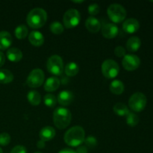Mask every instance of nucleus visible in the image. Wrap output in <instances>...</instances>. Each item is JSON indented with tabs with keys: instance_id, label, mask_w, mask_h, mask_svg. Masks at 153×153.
I'll return each mask as SVG.
<instances>
[{
	"instance_id": "f257e3e1",
	"label": "nucleus",
	"mask_w": 153,
	"mask_h": 153,
	"mask_svg": "<svg viewBox=\"0 0 153 153\" xmlns=\"http://www.w3.org/2000/svg\"><path fill=\"white\" fill-rule=\"evenodd\" d=\"M85 139V131L82 127L79 126H73L66 131L64 136V142L72 147L79 146L84 143Z\"/></svg>"
},
{
	"instance_id": "f03ea898",
	"label": "nucleus",
	"mask_w": 153,
	"mask_h": 153,
	"mask_svg": "<svg viewBox=\"0 0 153 153\" xmlns=\"http://www.w3.org/2000/svg\"><path fill=\"white\" fill-rule=\"evenodd\" d=\"M47 21V13L43 8L32 9L28 13L26 17V22L28 26L31 28L37 29L42 28Z\"/></svg>"
},
{
	"instance_id": "7ed1b4c3",
	"label": "nucleus",
	"mask_w": 153,
	"mask_h": 153,
	"mask_svg": "<svg viewBox=\"0 0 153 153\" xmlns=\"http://www.w3.org/2000/svg\"><path fill=\"white\" fill-rule=\"evenodd\" d=\"M71 112L66 108L58 107L54 111V124L59 129H64L67 128L71 123Z\"/></svg>"
},
{
	"instance_id": "20e7f679",
	"label": "nucleus",
	"mask_w": 153,
	"mask_h": 153,
	"mask_svg": "<svg viewBox=\"0 0 153 153\" xmlns=\"http://www.w3.org/2000/svg\"><path fill=\"white\" fill-rule=\"evenodd\" d=\"M109 19L114 24L120 23L126 17V10L123 6L120 4H111L109 5L107 10Z\"/></svg>"
},
{
	"instance_id": "39448f33",
	"label": "nucleus",
	"mask_w": 153,
	"mask_h": 153,
	"mask_svg": "<svg viewBox=\"0 0 153 153\" xmlns=\"http://www.w3.org/2000/svg\"><path fill=\"white\" fill-rule=\"evenodd\" d=\"M147 99L146 97L140 92L134 93L128 100V106L134 112H140L146 106Z\"/></svg>"
},
{
	"instance_id": "423d86ee",
	"label": "nucleus",
	"mask_w": 153,
	"mask_h": 153,
	"mask_svg": "<svg viewBox=\"0 0 153 153\" xmlns=\"http://www.w3.org/2000/svg\"><path fill=\"white\" fill-rule=\"evenodd\" d=\"M46 68L49 73L55 76H61L64 72V62L59 55H52L48 59L46 63Z\"/></svg>"
},
{
	"instance_id": "0eeeda50",
	"label": "nucleus",
	"mask_w": 153,
	"mask_h": 153,
	"mask_svg": "<svg viewBox=\"0 0 153 153\" xmlns=\"http://www.w3.org/2000/svg\"><path fill=\"white\" fill-rule=\"evenodd\" d=\"M81 15L76 9H69L65 12L63 17V22L67 28H73L80 23Z\"/></svg>"
},
{
	"instance_id": "6e6552de",
	"label": "nucleus",
	"mask_w": 153,
	"mask_h": 153,
	"mask_svg": "<svg viewBox=\"0 0 153 153\" xmlns=\"http://www.w3.org/2000/svg\"><path fill=\"white\" fill-rule=\"evenodd\" d=\"M102 72L107 79H114L119 74V65L114 60L107 59L102 64Z\"/></svg>"
},
{
	"instance_id": "1a4fd4ad",
	"label": "nucleus",
	"mask_w": 153,
	"mask_h": 153,
	"mask_svg": "<svg viewBox=\"0 0 153 153\" xmlns=\"http://www.w3.org/2000/svg\"><path fill=\"white\" fill-rule=\"evenodd\" d=\"M44 79L45 75L43 70L40 69H34L27 77L26 84L29 88H37L43 85Z\"/></svg>"
},
{
	"instance_id": "9d476101",
	"label": "nucleus",
	"mask_w": 153,
	"mask_h": 153,
	"mask_svg": "<svg viewBox=\"0 0 153 153\" xmlns=\"http://www.w3.org/2000/svg\"><path fill=\"white\" fill-rule=\"evenodd\" d=\"M123 67L128 71H134L140 65V59L138 56L133 54H128L123 57L122 61Z\"/></svg>"
},
{
	"instance_id": "9b49d317",
	"label": "nucleus",
	"mask_w": 153,
	"mask_h": 153,
	"mask_svg": "<svg viewBox=\"0 0 153 153\" xmlns=\"http://www.w3.org/2000/svg\"><path fill=\"white\" fill-rule=\"evenodd\" d=\"M102 34L103 37L107 39H113L119 34V28L117 25L112 22L105 24L102 28Z\"/></svg>"
},
{
	"instance_id": "f8f14e48",
	"label": "nucleus",
	"mask_w": 153,
	"mask_h": 153,
	"mask_svg": "<svg viewBox=\"0 0 153 153\" xmlns=\"http://www.w3.org/2000/svg\"><path fill=\"white\" fill-rule=\"evenodd\" d=\"M140 28V23L138 20L134 18H129L124 21L123 23V29L128 34H134Z\"/></svg>"
},
{
	"instance_id": "ddd939ff",
	"label": "nucleus",
	"mask_w": 153,
	"mask_h": 153,
	"mask_svg": "<svg viewBox=\"0 0 153 153\" xmlns=\"http://www.w3.org/2000/svg\"><path fill=\"white\" fill-rule=\"evenodd\" d=\"M73 100H74L73 94L69 91H63L60 92L57 98L58 103L63 106L70 105L73 102Z\"/></svg>"
},
{
	"instance_id": "4468645a",
	"label": "nucleus",
	"mask_w": 153,
	"mask_h": 153,
	"mask_svg": "<svg viewBox=\"0 0 153 153\" xmlns=\"http://www.w3.org/2000/svg\"><path fill=\"white\" fill-rule=\"evenodd\" d=\"M85 26L90 32L97 33L101 28V22L97 18L89 16L85 21Z\"/></svg>"
},
{
	"instance_id": "2eb2a0df",
	"label": "nucleus",
	"mask_w": 153,
	"mask_h": 153,
	"mask_svg": "<svg viewBox=\"0 0 153 153\" xmlns=\"http://www.w3.org/2000/svg\"><path fill=\"white\" fill-rule=\"evenodd\" d=\"M28 40L34 46H42L44 43L45 38L43 34L38 31H32L28 35Z\"/></svg>"
},
{
	"instance_id": "dca6fc26",
	"label": "nucleus",
	"mask_w": 153,
	"mask_h": 153,
	"mask_svg": "<svg viewBox=\"0 0 153 153\" xmlns=\"http://www.w3.org/2000/svg\"><path fill=\"white\" fill-rule=\"evenodd\" d=\"M55 136V130L52 126H45L42 128L39 133V137L40 140L46 142L52 140Z\"/></svg>"
},
{
	"instance_id": "f3484780",
	"label": "nucleus",
	"mask_w": 153,
	"mask_h": 153,
	"mask_svg": "<svg viewBox=\"0 0 153 153\" xmlns=\"http://www.w3.org/2000/svg\"><path fill=\"white\" fill-rule=\"evenodd\" d=\"M12 44V37L7 31H0V50L8 49Z\"/></svg>"
},
{
	"instance_id": "a211bd4d",
	"label": "nucleus",
	"mask_w": 153,
	"mask_h": 153,
	"mask_svg": "<svg viewBox=\"0 0 153 153\" xmlns=\"http://www.w3.org/2000/svg\"><path fill=\"white\" fill-rule=\"evenodd\" d=\"M60 84H61V81L58 78L55 77V76L49 77L44 84L45 91L47 92L55 91L60 87Z\"/></svg>"
},
{
	"instance_id": "6ab92c4d",
	"label": "nucleus",
	"mask_w": 153,
	"mask_h": 153,
	"mask_svg": "<svg viewBox=\"0 0 153 153\" xmlns=\"http://www.w3.org/2000/svg\"><path fill=\"white\" fill-rule=\"evenodd\" d=\"M141 46V40L136 36L131 37L126 43V49L128 52H135L139 50Z\"/></svg>"
},
{
	"instance_id": "aec40b11",
	"label": "nucleus",
	"mask_w": 153,
	"mask_h": 153,
	"mask_svg": "<svg viewBox=\"0 0 153 153\" xmlns=\"http://www.w3.org/2000/svg\"><path fill=\"white\" fill-rule=\"evenodd\" d=\"M6 55L7 59L11 62H19L22 58V52H21L20 49L15 47L7 49Z\"/></svg>"
},
{
	"instance_id": "412c9836",
	"label": "nucleus",
	"mask_w": 153,
	"mask_h": 153,
	"mask_svg": "<svg viewBox=\"0 0 153 153\" xmlns=\"http://www.w3.org/2000/svg\"><path fill=\"white\" fill-rule=\"evenodd\" d=\"M109 88H110V91L113 94H114V95H120L124 92L125 86H124V84L121 81L114 80L111 83Z\"/></svg>"
},
{
	"instance_id": "4be33fe9",
	"label": "nucleus",
	"mask_w": 153,
	"mask_h": 153,
	"mask_svg": "<svg viewBox=\"0 0 153 153\" xmlns=\"http://www.w3.org/2000/svg\"><path fill=\"white\" fill-rule=\"evenodd\" d=\"M79 67L78 64L75 62L68 63L64 67L65 74L69 77H73L79 73Z\"/></svg>"
},
{
	"instance_id": "5701e85b",
	"label": "nucleus",
	"mask_w": 153,
	"mask_h": 153,
	"mask_svg": "<svg viewBox=\"0 0 153 153\" xmlns=\"http://www.w3.org/2000/svg\"><path fill=\"white\" fill-rule=\"evenodd\" d=\"M27 100L30 104L36 106L38 105L41 102V97L37 91H31L27 94Z\"/></svg>"
},
{
	"instance_id": "b1692460",
	"label": "nucleus",
	"mask_w": 153,
	"mask_h": 153,
	"mask_svg": "<svg viewBox=\"0 0 153 153\" xmlns=\"http://www.w3.org/2000/svg\"><path fill=\"white\" fill-rule=\"evenodd\" d=\"M13 80V75L10 70L6 69L0 70V83L8 84Z\"/></svg>"
},
{
	"instance_id": "393cba45",
	"label": "nucleus",
	"mask_w": 153,
	"mask_h": 153,
	"mask_svg": "<svg viewBox=\"0 0 153 153\" xmlns=\"http://www.w3.org/2000/svg\"><path fill=\"white\" fill-rule=\"evenodd\" d=\"M113 109L114 113L120 117L126 116L129 113V110L126 105L122 102H118L115 104Z\"/></svg>"
},
{
	"instance_id": "a878e982",
	"label": "nucleus",
	"mask_w": 153,
	"mask_h": 153,
	"mask_svg": "<svg viewBox=\"0 0 153 153\" xmlns=\"http://www.w3.org/2000/svg\"><path fill=\"white\" fill-rule=\"evenodd\" d=\"M28 30L25 25H19L15 28L14 34L15 37L19 40L25 39L28 36Z\"/></svg>"
},
{
	"instance_id": "bb28decb",
	"label": "nucleus",
	"mask_w": 153,
	"mask_h": 153,
	"mask_svg": "<svg viewBox=\"0 0 153 153\" xmlns=\"http://www.w3.org/2000/svg\"><path fill=\"white\" fill-rule=\"evenodd\" d=\"M139 117L134 112H130L126 115V123L131 127H134L138 124Z\"/></svg>"
},
{
	"instance_id": "cd10ccee",
	"label": "nucleus",
	"mask_w": 153,
	"mask_h": 153,
	"mask_svg": "<svg viewBox=\"0 0 153 153\" xmlns=\"http://www.w3.org/2000/svg\"><path fill=\"white\" fill-rule=\"evenodd\" d=\"M50 31L51 32L53 33V34H61L64 32V25L63 24H61L60 22H53L52 23H51L50 27Z\"/></svg>"
},
{
	"instance_id": "c85d7f7f",
	"label": "nucleus",
	"mask_w": 153,
	"mask_h": 153,
	"mask_svg": "<svg viewBox=\"0 0 153 153\" xmlns=\"http://www.w3.org/2000/svg\"><path fill=\"white\" fill-rule=\"evenodd\" d=\"M43 100H44L45 105H46L49 108L55 107L57 102H58L56 97H55L54 95H52V94H46V95L44 96V99H43Z\"/></svg>"
},
{
	"instance_id": "c756f323",
	"label": "nucleus",
	"mask_w": 153,
	"mask_h": 153,
	"mask_svg": "<svg viewBox=\"0 0 153 153\" xmlns=\"http://www.w3.org/2000/svg\"><path fill=\"white\" fill-rule=\"evenodd\" d=\"M10 134H7L6 132H3L0 134V145L1 146H7L10 143Z\"/></svg>"
},
{
	"instance_id": "7c9ffc66",
	"label": "nucleus",
	"mask_w": 153,
	"mask_h": 153,
	"mask_svg": "<svg viewBox=\"0 0 153 153\" xmlns=\"http://www.w3.org/2000/svg\"><path fill=\"white\" fill-rule=\"evenodd\" d=\"M88 13L91 15V16H94L95 15H97L100 13V7L99 6L98 4H96V3H93L91 4L88 7Z\"/></svg>"
},
{
	"instance_id": "2f4dec72",
	"label": "nucleus",
	"mask_w": 153,
	"mask_h": 153,
	"mask_svg": "<svg viewBox=\"0 0 153 153\" xmlns=\"http://www.w3.org/2000/svg\"><path fill=\"white\" fill-rule=\"evenodd\" d=\"M85 145L86 147L88 146L89 148H94L97 145V140L94 136H88L87 138L85 139Z\"/></svg>"
},
{
	"instance_id": "473e14b6",
	"label": "nucleus",
	"mask_w": 153,
	"mask_h": 153,
	"mask_svg": "<svg viewBox=\"0 0 153 153\" xmlns=\"http://www.w3.org/2000/svg\"><path fill=\"white\" fill-rule=\"evenodd\" d=\"M114 54L118 58L124 57L126 55V49H124V47L121 46H117L114 49Z\"/></svg>"
},
{
	"instance_id": "72a5a7b5",
	"label": "nucleus",
	"mask_w": 153,
	"mask_h": 153,
	"mask_svg": "<svg viewBox=\"0 0 153 153\" xmlns=\"http://www.w3.org/2000/svg\"><path fill=\"white\" fill-rule=\"evenodd\" d=\"M10 153H27V149L23 146H16L11 149Z\"/></svg>"
},
{
	"instance_id": "f704fd0d",
	"label": "nucleus",
	"mask_w": 153,
	"mask_h": 153,
	"mask_svg": "<svg viewBox=\"0 0 153 153\" xmlns=\"http://www.w3.org/2000/svg\"><path fill=\"white\" fill-rule=\"evenodd\" d=\"M88 148L85 146H79L77 149H76V153H88Z\"/></svg>"
},
{
	"instance_id": "c9c22d12",
	"label": "nucleus",
	"mask_w": 153,
	"mask_h": 153,
	"mask_svg": "<svg viewBox=\"0 0 153 153\" xmlns=\"http://www.w3.org/2000/svg\"><path fill=\"white\" fill-rule=\"evenodd\" d=\"M5 62V56L1 52H0V67H2Z\"/></svg>"
},
{
	"instance_id": "e433bc0d",
	"label": "nucleus",
	"mask_w": 153,
	"mask_h": 153,
	"mask_svg": "<svg viewBox=\"0 0 153 153\" xmlns=\"http://www.w3.org/2000/svg\"><path fill=\"white\" fill-rule=\"evenodd\" d=\"M58 153H76V151L73 150V149H70V148H65V149H61Z\"/></svg>"
},
{
	"instance_id": "4c0bfd02",
	"label": "nucleus",
	"mask_w": 153,
	"mask_h": 153,
	"mask_svg": "<svg viewBox=\"0 0 153 153\" xmlns=\"http://www.w3.org/2000/svg\"><path fill=\"white\" fill-rule=\"evenodd\" d=\"M46 142L43 141V140H40L39 141H37V146L38 149H43V148H45V146H46Z\"/></svg>"
},
{
	"instance_id": "58836bf2",
	"label": "nucleus",
	"mask_w": 153,
	"mask_h": 153,
	"mask_svg": "<svg viewBox=\"0 0 153 153\" xmlns=\"http://www.w3.org/2000/svg\"><path fill=\"white\" fill-rule=\"evenodd\" d=\"M74 3H82L84 2V1H73Z\"/></svg>"
},
{
	"instance_id": "ea45409f",
	"label": "nucleus",
	"mask_w": 153,
	"mask_h": 153,
	"mask_svg": "<svg viewBox=\"0 0 153 153\" xmlns=\"http://www.w3.org/2000/svg\"><path fill=\"white\" fill-rule=\"evenodd\" d=\"M0 153H3V151H2V149H1V147H0Z\"/></svg>"
},
{
	"instance_id": "a19ab883",
	"label": "nucleus",
	"mask_w": 153,
	"mask_h": 153,
	"mask_svg": "<svg viewBox=\"0 0 153 153\" xmlns=\"http://www.w3.org/2000/svg\"><path fill=\"white\" fill-rule=\"evenodd\" d=\"M34 153H43V152H34Z\"/></svg>"
}]
</instances>
